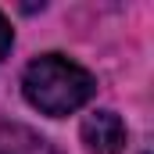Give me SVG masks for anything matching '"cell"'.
I'll use <instances>...</instances> for the list:
<instances>
[{
	"mask_svg": "<svg viewBox=\"0 0 154 154\" xmlns=\"http://www.w3.org/2000/svg\"><path fill=\"white\" fill-rule=\"evenodd\" d=\"M22 90H25V100L36 111H43L50 118H61V115L79 111L93 97L97 82L82 65L61 57V54H43L25 68Z\"/></svg>",
	"mask_w": 154,
	"mask_h": 154,
	"instance_id": "obj_1",
	"label": "cell"
},
{
	"mask_svg": "<svg viewBox=\"0 0 154 154\" xmlns=\"http://www.w3.org/2000/svg\"><path fill=\"white\" fill-rule=\"evenodd\" d=\"M82 143L90 154H122L125 151V125L115 111H93L82 122Z\"/></svg>",
	"mask_w": 154,
	"mask_h": 154,
	"instance_id": "obj_2",
	"label": "cell"
},
{
	"mask_svg": "<svg viewBox=\"0 0 154 154\" xmlns=\"http://www.w3.org/2000/svg\"><path fill=\"white\" fill-rule=\"evenodd\" d=\"M0 154H57L50 140H43L29 125H0Z\"/></svg>",
	"mask_w": 154,
	"mask_h": 154,
	"instance_id": "obj_3",
	"label": "cell"
},
{
	"mask_svg": "<svg viewBox=\"0 0 154 154\" xmlns=\"http://www.w3.org/2000/svg\"><path fill=\"white\" fill-rule=\"evenodd\" d=\"M11 25H7V18H4V14H0V61H4V57H7V50H11Z\"/></svg>",
	"mask_w": 154,
	"mask_h": 154,
	"instance_id": "obj_4",
	"label": "cell"
}]
</instances>
